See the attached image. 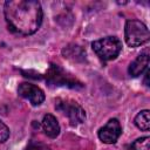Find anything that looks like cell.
<instances>
[{
	"instance_id": "30bf717a",
	"label": "cell",
	"mask_w": 150,
	"mask_h": 150,
	"mask_svg": "<svg viewBox=\"0 0 150 150\" xmlns=\"http://www.w3.org/2000/svg\"><path fill=\"white\" fill-rule=\"evenodd\" d=\"M149 110H142L141 112L137 114V116L135 117V124L138 129L143 130V131H148L150 129V118H149Z\"/></svg>"
},
{
	"instance_id": "5b68a950",
	"label": "cell",
	"mask_w": 150,
	"mask_h": 150,
	"mask_svg": "<svg viewBox=\"0 0 150 150\" xmlns=\"http://www.w3.org/2000/svg\"><path fill=\"white\" fill-rule=\"evenodd\" d=\"M47 82L50 86H62V87H70V88H82V83L74 79L70 74L66 73L59 66L52 64L48 73H47Z\"/></svg>"
},
{
	"instance_id": "8992f818",
	"label": "cell",
	"mask_w": 150,
	"mask_h": 150,
	"mask_svg": "<svg viewBox=\"0 0 150 150\" xmlns=\"http://www.w3.org/2000/svg\"><path fill=\"white\" fill-rule=\"evenodd\" d=\"M121 132H122V128L118 120L111 118L108 121V123L104 127H102L98 130V138L103 143L112 144L118 139Z\"/></svg>"
},
{
	"instance_id": "9c48e42d",
	"label": "cell",
	"mask_w": 150,
	"mask_h": 150,
	"mask_svg": "<svg viewBox=\"0 0 150 150\" xmlns=\"http://www.w3.org/2000/svg\"><path fill=\"white\" fill-rule=\"evenodd\" d=\"M42 130L43 132L50 137V138H55L59 136L60 134V125H59V122L52 115V114H47L43 116V120H42Z\"/></svg>"
},
{
	"instance_id": "277c9868",
	"label": "cell",
	"mask_w": 150,
	"mask_h": 150,
	"mask_svg": "<svg viewBox=\"0 0 150 150\" xmlns=\"http://www.w3.org/2000/svg\"><path fill=\"white\" fill-rule=\"evenodd\" d=\"M56 110L61 114L66 115L70 122L71 125H77L84 122L86 120V112L83 108L75 101L71 100H59L56 105Z\"/></svg>"
},
{
	"instance_id": "6da1fadb",
	"label": "cell",
	"mask_w": 150,
	"mask_h": 150,
	"mask_svg": "<svg viewBox=\"0 0 150 150\" xmlns=\"http://www.w3.org/2000/svg\"><path fill=\"white\" fill-rule=\"evenodd\" d=\"M8 29L21 36L34 34L42 22V7L36 0H9L4 5Z\"/></svg>"
},
{
	"instance_id": "5bb4252c",
	"label": "cell",
	"mask_w": 150,
	"mask_h": 150,
	"mask_svg": "<svg viewBox=\"0 0 150 150\" xmlns=\"http://www.w3.org/2000/svg\"><path fill=\"white\" fill-rule=\"evenodd\" d=\"M148 77H149V70L146 69V71H145V77H144V84H145L146 87H149V82H148Z\"/></svg>"
},
{
	"instance_id": "8fae6325",
	"label": "cell",
	"mask_w": 150,
	"mask_h": 150,
	"mask_svg": "<svg viewBox=\"0 0 150 150\" xmlns=\"http://www.w3.org/2000/svg\"><path fill=\"white\" fill-rule=\"evenodd\" d=\"M149 143H150V137L149 136L141 137L131 144V150H150Z\"/></svg>"
},
{
	"instance_id": "7a4b0ae2",
	"label": "cell",
	"mask_w": 150,
	"mask_h": 150,
	"mask_svg": "<svg viewBox=\"0 0 150 150\" xmlns=\"http://www.w3.org/2000/svg\"><path fill=\"white\" fill-rule=\"evenodd\" d=\"M91 47L98 59L103 62H107L118 56L122 49V43L116 36H107L94 41L91 43Z\"/></svg>"
},
{
	"instance_id": "3957f363",
	"label": "cell",
	"mask_w": 150,
	"mask_h": 150,
	"mask_svg": "<svg viewBox=\"0 0 150 150\" xmlns=\"http://www.w3.org/2000/svg\"><path fill=\"white\" fill-rule=\"evenodd\" d=\"M149 29L139 20H128L124 28V39L129 47H138L148 42Z\"/></svg>"
},
{
	"instance_id": "ba28073f",
	"label": "cell",
	"mask_w": 150,
	"mask_h": 150,
	"mask_svg": "<svg viewBox=\"0 0 150 150\" xmlns=\"http://www.w3.org/2000/svg\"><path fill=\"white\" fill-rule=\"evenodd\" d=\"M148 66H149V55H148V52L145 53H142L139 54L136 60H134L130 66H129V75L132 76V77H137L139 76L144 70L148 69Z\"/></svg>"
},
{
	"instance_id": "52a82bcc",
	"label": "cell",
	"mask_w": 150,
	"mask_h": 150,
	"mask_svg": "<svg viewBox=\"0 0 150 150\" xmlns=\"http://www.w3.org/2000/svg\"><path fill=\"white\" fill-rule=\"evenodd\" d=\"M18 93L21 97L28 100L32 105H40L45 101V93L32 83H21L18 88Z\"/></svg>"
},
{
	"instance_id": "7c38bea8",
	"label": "cell",
	"mask_w": 150,
	"mask_h": 150,
	"mask_svg": "<svg viewBox=\"0 0 150 150\" xmlns=\"http://www.w3.org/2000/svg\"><path fill=\"white\" fill-rule=\"evenodd\" d=\"M8 137H9V129L2 121H0V143L6 142Z\"/></svg>"
},
{
	"instance_id": "4fadbf2b",
	"label": "cell",
	"mask_w": 150,
	"mask_h": 150,
	"mask_svg": "<svg viewBox=\"0 0 150 150\" xmlns=\"http://www.w3.org/2000/svg\"><path fill=\"white\" fill-rule=\"evenodd\" d=\"M26 150H50V149L48 146L43 145V144H40V143H38V144L36 143H30Z\"/></svg>"
}]
</instances>
